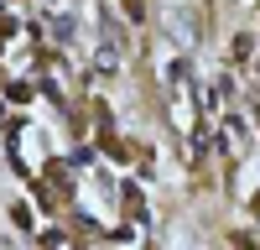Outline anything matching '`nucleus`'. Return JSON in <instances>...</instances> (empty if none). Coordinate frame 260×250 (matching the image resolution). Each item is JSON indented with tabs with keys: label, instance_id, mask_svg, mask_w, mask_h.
Here are the masks:
<instances>
[{
	"label": "nucleus",
	"instance_id": "nucleus-1",
	"mask_svg": "<svg viewBox=\"0 0 260 250\" xmlns=\"http://www.w3.org/2000/svg\"><path fill=\"white\" fill-rule=\"evenodd\" d=\"M167 32H172V42H177V47H192V42H198V26H192L187 11H167Z\"/></svg>",
	"mask_w": 260,
	"mask_h": 250
}]
</instances>
